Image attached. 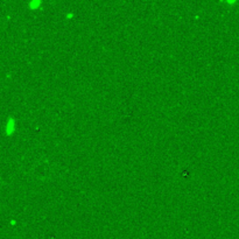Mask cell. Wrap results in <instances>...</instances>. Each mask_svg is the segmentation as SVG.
Masks as SVG:
<instances>
[{"label":"cell","mask_w":239,"mask_h":239,"mask_svg":"<svg viewBox=\"0 0 239 239\" xmlns=\"http://www.w3.org/2000/svg\"><path fill=\"white\" fill-rule=\"evenodd\" d=\"M74 15H75V14L72 12L66 13V19H69V20H70V19H72V18H74Z\"/></svg>","instance_id":"obj_3"},{"label":"cell","mask_w":239,"mask_h":239,"mask_svg":"<svg viewBox=\"0 0 239 239\" xmlns=\"http://www.w3.org/2000/svg\"><path fill=\"white\" fill-rule=\"evenodd\" d=\"M5 135L7 136H11L13 135L15 131H17V120L13 118L12 115H9L7 117V119H6V123H5Z\"/></svg>","instance_id":"obj_1"},{"label":"cell","mask_w":239,"mask_h":239,"mask_svg":"<svg viewBox=\"0 0 239 239\" xmlns=\"http://www.w3.org/2000/svg\"><path fill=\"white\" fill-rule=\"evenodd\" d=\"M27 6L29 7V9H32V11H37V9H40V7L42 6V1L41 0H32V1H29Z\"/></svg>","instance_id":"obj_2"}]
</instances>
